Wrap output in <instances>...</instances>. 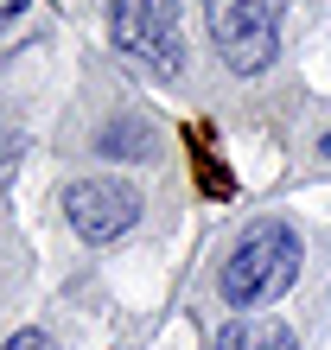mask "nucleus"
Listing matches in <instances>:
<instances>
[{
    "label": "nucleus",
    "mask_w": 331,
    "mask_h": 350,
    "mask_svg": "<svg viewBox=\"0 0 331 350\" xmlns=\"http://www.w3.org/2000/svg\"><path fill=\"white\" fill-rule=\"evenodd\" d=\"M293 274H300V236L287 223H255L236 242V255L223 261L217 286H223L230 306H267L293 286Z\"/></svg>",
    "instance_id": "f257e3e1"
},
{
    "label": "nucleus",
    "mask_w": 331,
    "mask_h": 350,
    "mask_svg": "<svg viewBox=\"0 0 331 350\" xmlns=\"http://www.w3.org/2000/svg\"><path fill=\"white\" fill-rule=\"evenodd\" d=\"M204 19H211V38L236 77H255L274 64L280 32H274V7L267 0H204Z\"/></svg>",
    "instance_id": "f03ea898"
},
{
    "label": "nucleus",
    "mask_w": 331,
    "mask_h": 350,
    "mask_svg": "<svg viewBox=\"0 0 331 350\" xmlns=\"http://www.w3.org/2000/svg\"><path fill=\"white\" fill-rule=\"evenodd\" d=\"M115 45L134 57L140 70L153 77H172L178 57H185V38H178V0H115Z\"/></svg>",
    "instance_id": "7ed1b4c3"
},
{
    "label": "nucleus",
    "mask_w": 331,
    "mask_h": 350,
    "mask_svg": "<svg viewBox=\"0 0 331 350\" xmlns=\"http://www.w3.org/2000/svg\"><path fill=\"white\" fill-rule=\"evenodd\" d=\"M64 217H70V230L83 242H115V236L134 230L140 198L128 191V185H115V178H77L64 191Z\"/></svg>",
    "instance_id": "20e7f679"
},
{
    "label": "nucleus",
    "mask_w": 331,
    "mask_h": 350,
    "mask_svg": "<svg viewBox=\"0 0 331 350\" xmlns=\"http://www.w3.org/2000/svg\"><path fill=\"white\" fill-rule=\"evenodd\" d=\"M217 350H300L280 319H236L217 332Z\"/></svg>",
    "instance_id": "39448f33"
},
{
    "label": "nucleus",
    "mask_w": 331,
    "mask_h": 350,
    "mask_svg": "<svg viewBox=\"0 0 331 350\" xmlns=\"http://www.w3.org/2000/svg\"><path fill=\"white\" fill-rule=\"evenodd\" d=\"M115 147H134V153H147V134H140V128H109V134H102V153H115Z\"/></svg>",
    "instance_id": "423d86ee"
},
{
    "label": "nucleus",
    "mask_w": 331,
    "mask_h": 350,
    "mask_svg": "<svg viewBox=\"0 0 331 350\" xmlns=\"http://www.w3.org/2000/svg\"><path fill=\"white\" fill-rule=\"evenodd\" d=\"M0 350H57V344H51L45 332H13V338L0 344Z\"/></svg>",
    "instance_id": "0eeeda50"
},
{
    "label": "nucleus",
    "mask_w": 331,
    "mask_h": 350,
    "mask_svg": "<svg viewBox=\"0 0 331 350\" xmlns=\"http://www.w3.org/2000/svg\"><path fill=\"white\" fill-rule=\"evenodd\" d=\"M26 13V0H0V26H7V19H19Z\"/></svg>",
    "instance_id": "6e6552de"
},
{
    "label": "nucleus",
    "mask_w": 331,
    "mask_h": 350,
    "mask_svg": "<svg viewBox=\"0 0 331 350\" xmlns=\"http://www.w3.org/2000/svg\"><path fill=\"white\" fill-rule=\"evenodd\" d=\"M319 159H331V134H325V140H319Z\"/></svg>",
    "instance_id": "1a4fd4ad"
}]
</instances>
